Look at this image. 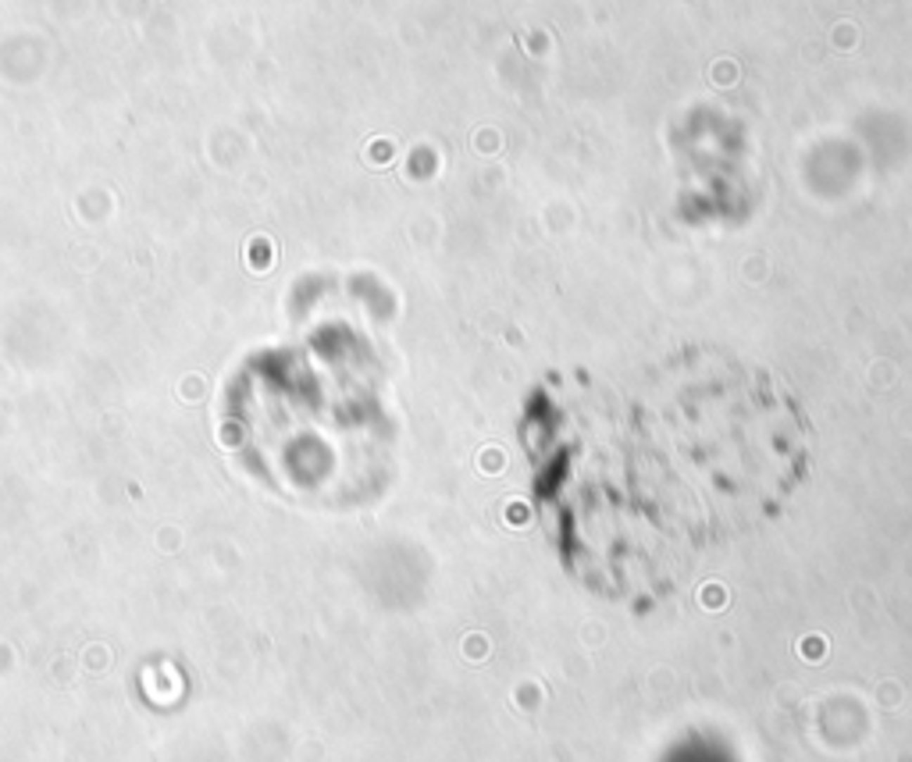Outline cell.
Here are the masks:
<instances>
[{
    "instance_id": "6da1fadb",
    "label": "cell",
    "mask_w": 912,
    "mask_h": 762,
    "mask_svg": "<svg viewBox=\"0 0 912 762\" xmlns=\"http://www.w3.org/2000/svg\"><path fill=\"white\" fill-rule=\"evenodd\" d=\"M524 446L567 570L634 609L773 517L809 463L806 420L773 381L702 356L627 392L549 399Z\"/></svg>"
}]
</instances>
